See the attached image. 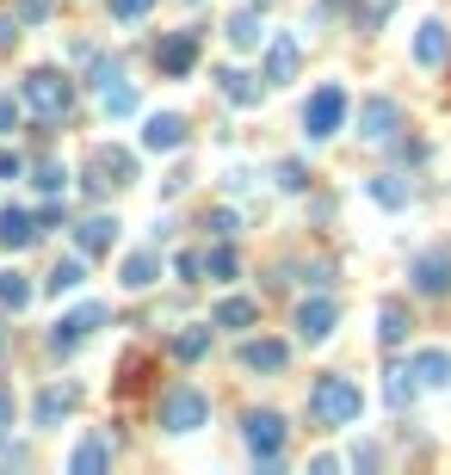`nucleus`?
I'll list each match as a JSON object with an SVG mask.
<instances>
[{"mask_svg": "<svg viewBox=\"0 0 451 475\" xmlns=\"http://www.w3.org/2000/svg\"><path fill=\"white\" fill-rule=\"evenodd\" d=\"M310 413L321 426H352L365 413V395H359V383H347V376H321L310 389Z\"/></svg>", "mask_w": 451, "mask_h": 475, "instance_id": "nucleus-1", "label": "nucleus"}, {"mask_svg": "<svg viewBox=\"0 0 451 475\" xmlns=\"http://www.w3.org/2000/svg\"><path fill=\"white\" fill-rule=\"evenodd\" d=\"M205 413H210V402L192 389V383H174V389L161 395V426H168V432H198Z\"/></svg>", "mask_w": 451, "mask_h": 475, "instance_id": "nucleus-2", "label": "nucleus"}, {"mask_svg": "<svg viewBox=\"0 0 451 475\" xmlns=\"http://www.w3.org/2000/svg\"><path fill=\"white\" fill-rule=\"evenodd\" d=\"M69 81H62V74H56V68H37V74H25V105H32L37 118H50V124H56V118H62V111H69Z\"/></svg>", "mask_w": 451, "mask_h": 475, "instance_id": "nucleus-3", "label": "nucleus"}, {"mask_svg": "<svg viewBox=\"0 0 451 475\" xmlns=\"http://www.w3.org/2000/svg\"><path fill=\"white\" fill-rule=\"evenodd\" d=\"M341 118H347V93H341V87H315L310 105H303V136L321 142V136L341 130Z\"/></svg>", "mask_w": 451, "mask_h": 475, "instance_id": "nucleus-4", "label": "nucleus"}, {"mask_svg": "<svg viewBox=\"0 0 451 475\" xmlns=\"http://www.w3.org/2000/svg\"><path fill=\"white\" fill-rule=\"evenodd\" d=\"M247 451L273 463L278 451H284V420L278 413H247Z\"/></svg>", "mask_w": 451, "mask_h": 475, "instance_id": "nucleus-5", "label": "nucleus"}, {"mask_svg": "<svg viewBox=\"0 0 451 475\" xmlns=\"http://www.w3.org/2000/svg\"><path fill=\"white\" fill-rule=\"evenodd\" d=\"M74 402H81V383H50V389H37L32 420H37V426H56V420H62Z\"/></svg>", "mask_w": 451, "mask_h": 475, "instance_id": "nucleus-6", "label": "nucleus"}, {"mask_svg": "<svg viewBox=\"0 0 451 475\" xmlns=\"http://www.w3.org/2000/svg\"><path fill=\"white\" fill-rule=\"evenodd\" d=\"M415 290L420 297H446L451 290V253H420L415 260Z\"/></svg>", "mask_w": 451, "mask_h": 475, "instance_id": "nucleus-7", "label": "nucleus"}, {"mask_svg": "<svg viewBox=\"0 0 451 475\" xmlns=\"http://www.w3.org/2000/svg\"><path fill=\"white\" fill-rule=\"evenodd\" d=\"M334 321H341V309L328 303V297H310V303L297 309V334L303 339H328L334 334Z\"/></svg>", "mask_w": 451, "mask_h": 475, "instance_id": "nucleus-8", "label": "nucleus"}, {"mask_svg": "<svg viewBox=\"0 0 451 475\" xmlns=\"http://www.w3.org/2000/svg\"><path fill=\"white\" fill-rule=\"evenodd\" d=\"M155 62L168 68V74H186V68L198 62V37H192V32H174V37H161V50H155Z\"/></svg>", "mask_w": 451, "mask_h": 475, "instance_id": "nucleus-9", "label": "nucleus"}, {"mask_svg": "<svg viewBox=\"0 0 451 475\" xmlns=\"http://www.w3.org/2000/svg\"><path fill=\"white\" fill-rule=\"evenodd\" d=\"M446 56H451V37H446V25H439V19H427V25L415 32V62H420V68H439Z\"/></svg>", "mask_w": 451, "mask_h": 475, "instance_id": "nucleus-10", "label": "nucleus"}, {"mask_svg": "<svg viewBox=\"0 0 451 475\" xmlns=\"http://www.w3.org/2000/svg\"><path fill=\"white\" fill-rule=\"evenodd\" d=\"M100 321H105V309H100V303H81V309H69V315H62V328H56V346H81V339L93 334Z\"/></svg>", "mask_w": 451, "mask_h": 475, "instance_id": "nucleus-11", "label": "nucleus"}, {"mask_svg": "<svg viewBox=\"0 0 451 475\" xmlns=\"http://www.w3.org/2000/svg\"><path fill=\"white\" fill-rule=\"evenodd\" d=\"M235 358H242L247 371H284V358H291V352H284V339H247Z\"/></svg>", "mask_w": 451, "mask_h": 475, "instance_id": "nucleus-12", "label": "nucleus"}, {"mask_svg": "<svg viewBox=\"0 0 451 475\" xmlns=\"http://www.w3.org/2000/svg\"><path fill=\"white\" fill-rule=\"evenodd\" d=\"M389 130H396V100H365V111H359V136H365V142H383Z\"/></svg>", "mask_w": 451, "mask_h": 475, "instance_id": "nucleus-13", "label": "nucleus"}, {"mask_svg": "<svg viewBox=\"0 0 451 475\" xmlns=\"http://www.w3.org/2000/svg\"><path fill=\"white\" fill-rule=\"evenodd\" d=\"M179 136H186V124H179L174 111H155V118H149V130H142V148H155V155H161V148H179Z\"/></svg>", "mask_w": 451, "mask_h": 475, "instance_id": "nucleus-14", "label": "nucleus"}, {"mask_svg": "<svg viewBox=\"0 0 451 475\" xmlns=\"http://www.w3.org/2000/svg\"><path fill=\"white\" fill-rule=\"evenodd\" d=\"M408 371H415L420 383H433V389H439V383H451V352L427 346V352H415V365H408Z\"/></svg>", "mask_w": 451, "mask_h": 475, "instance_id": "nucleus-15", "label": "nucleus"}, {"mask_svg": "<svg viewBox=\"0 0 451 475\" xmlns=\"http://www.w3.org/2000/svg\"><path fill=\"white\" fill-rule=\"evenodd\" d=\"M111 235H118V223H111V216H93V223H81V253H87V260H93V253H100V247H111Z\"/></svg>", "mask_w": 451, "mask_h": 475, "instance_id": "nucleus-16", "label": "nucleus"}, {"mask_svg": "<svg viewBox=\"0 0 451 475\" xmlns=\"http://www.w3.org/2000/svg\"><path fill=\"white\" fill-rule=\"evenodd\" d=\"M118 284H124V290H149V284H155V253H130L124 271H118Z\"/></svg>", "mask_w": 451, "mask_h": 475, "instance_id": "nucleus-17", "label": "nucleus"}, {"mask_svg": "<svg viewBox=\"0 0 451 475\" xmlns=\"http://www.w3.org/2000/svg\"><path fill=\"white\" fill-rule=\"evenodd\" d=\"M291 74H297V43H291V37H278L273 56H266V81H291Z\"/></svg>", "mask_w": 451, "mask_h": 475, "instance_id": "nucleus-18", "label": "nucleus"}, {"mask_svg": "<svg viewBox=\"0 0 451 475\" xmlns=\"http://www.w3.org/2000/svg\"><path fill=\"white\" fill-rule=\"evenodd\" d=\"M402 334H408V309H402V303H383L378 309V339H383V346H396Z\"/></svg>", "mask_w": 451, "mask_h": 475, "instance_id": "nucleus-19", "label": "nucleus"}, {"mask_svg": "<svg viewBox=\"0 0 451 475\" xmlns=\"http://www.w3.org/2000/svg\"><path fill=\"white\" fill-rule=\"evenodd\" d=\"M0 241H6V247H25V241H32V216H25V210H0Z\"/></svg>", "mask_w": 451, "mask_h": 475, "instance_id": "nucleus-20", "label": "nucleus"}, {"mask_svg": "<svg viewBox=\"0 0 451 475\" xmlns=\"http://www.w3.org/2000/svg\"><path fill=\"white\" fill-rule=\"evenodd\" d=\"M0 303H6V309H25V303H32V284H25V271H0Z\"/></svg>", "mask_w": 451, "mask_h": 475, "instance_id": "nucleus-21", "label": "nucleus"}, {"mask_svg": "<svg viewBox=\"0 0 451 475\" xmlns=\"http://www.w3.org/2000/svg\"><path fill=\"white\" fill-rule=\"evenodd\" d=\"M229 43H235V50H254V43H260V13H235V19H229Z\"/></svg>", "mask_w": 451, "mask_h": 475, "instance_id": "nucleus-22", "label": "nucleus"}, {"mask_svg": "<svg viewBox=\"0 0 451 475\" xmlns=\"http://www.w3.org/2000/svg\"><path fill=\"white\" fill-rule=\"evenodd\" d=\"M371 198H378L383 210H402V204H408V185H402V179H389V173H383V179H371Z\"/></svg>", "mask_w": 451, "mask_h": 475, "instance_id": "nucleus-23", "label": "nucleus"}, {"mask_svg": "<svg viewBox=\"0 0 451 475\" xmlns=\"http://www.w3.org/2000/svg\"><path fill=\"white\" fill-rule=\"evenodd\" d=\"M254 321V303L247 297H229V303H216V328H247Z\"/></svg>", "mask_w": 451, "mask_h": 475, "instance_id": "nucleus-24", "label": "nucleus"}, {"mask_svg": "<svg viewBox=\"0 0 451 475\" xmlns=\"http://www.w3.org/2000/svg\"><path fill=\"white\" fill-rule=\"evenodd\" d=\"M223 93H229L235 105H254V100H260V87H254V74H235V68L223 74Z\"/></svg>", "mask_w": 451, "mask_h": 475, "instance_id": "nucleus-25", "label": "nucleus"}, {"mask_svg": "<svg viewBox=\"0 0 451 475\" xmlns=\"http://www.w3.org/2000/svg\"><path fill=\"white\" fill-rule=\"evenodd\" d=\"M69 463H74V470H105V439H81Z\"/></svg>", "mask_w": 451, "mask_h": 475, "instance_id": "nucleus-26", "label": "nucleus"}, {"mask_svg": "<svg viewBox=\"0 0 451 475\" xmlns=\"http://www.w3.org/2000/svg\"><path fill=\"white\" fill-rule=\"evenodd\" d=\"M205 346H210L205 328H192V334H179V339H174V352H179V358H205Z\"/></svg>", "mask_w": 451, "mask_h": 475, "instance_id": "nucleus-27", "label": "nucleus"}, {"mask_svg": "<svg viewBox=\"0 0 451 475\" xmlns=\"http://www.w3.org/2000/svg\"><path fill=\"white\" fill-rule=\"evenodd\" d=\"M32 185H37V192H62V161H43Z\"/></svg>", "mask_w": 451, "mask_h": 475, "instance_id": "nucleus-28", "label": "nucleus"}, {"mask_svg": "<svg viewBox=\"0 0 451 475\" xmlns=\"http://www.w3.org/2000/svg\"><path fill=\"white\" fill-rule=\"evenodd\" d=\"M74 284H81V260H69V266L50 271V290H74Z\"/></svg>", "mask_w": 451, "mask_h": 475, "instance_id": "nucleus-29", "label": "nucleus"}, {"mask_svg": "<svg viewBox=\"0 0 451 475\" xmlns=\"http://www.w3.org/2000/svg\"><path fill=\"white\" fill-rule=\"evenodd\" d=\"M408 395H415V383H408V371H389V402L402 407Z\"/></svg>", "mask_w": 451, "mask_h": 475, "instance_id": "nucleus-30", "label": "nucleus"}, {"mask_svg": "<svg viewBox=\"0 0 451 475\" xmlns=\"http://www.w3.org/2000/svg\"><path fill=\"white\" fill-rule=\"evenodd\" d=\"M105 111H111V118H124V111H137V93H130V87H118V93L105 100Z\"/></svg>", "mask_w": 451, "mask_h": 475, "instance_id": "nucleus-31", "label": "nucleus"}, {"mask_svg": "<svg viewBox=\"0 0 451 475\" xmlns=\"http://www.w3.org/2000/svg\"><path fill=\"white\" fill-rule=\"evenodd\" d=\"M149 6H155V0H111V13H118V19H142Z\"/></svg>", "mask_w": 451, "mask_h": 475, "instance_id": "nucleus-32", "label": "nucleus"}, {"mask_svg": "<svg viewBox=\"0 0 451 475\" xmlns=\"http://www.w3.org/2000/svg\"><path fill=\"white\" fill-rule=\"evenodd\" d=\"M210 271H216V278H235V253H229V247H216V253H210Z\"/></svg>", "mask_w": 451, "mask_h": 475, "instance_id": "nucleus-33", "label": "nucleus"}, {"mask_svg": "<svg viewBox=\"0 0 451 475\" xmlns=\"http://www.w3.org/2000/svg\"><path fill=\"white\" fill-rule=\"evenodd\" d=\"M278 185H291V192H297V185H303V167H297V161H284V167H278Z\"/></svg>", "mask_w": 451, "mask_h": 475, "instance_id": "nucleus-34", "label": "nucleus"}, {"mask_svg": "<svg viewBox=\"0 0 451 475\" xmlns=\"http://www.w3.org/2000/svg\"><path fill=\"white\" fill-rule=\"evenodd\" d=\"M13 124H19V105H13V100H0V130H13Z\"/></svg>", "mask_w": 451, "mask_h": 475, "instance_id": "nucleus-35", "label": "nucleus"}, {"mask_svg": "<svg viewBox=\"0 0 451 475\" xmlns=\"http://www.w3.org/2000/svg\"><path fill=\"white\" fill-rule=\"evenodd\" d=\"M0 43H13V19L6 13H0Z\"/></svg>", "mask_w": 451, "mask_h": 475, "instance_id": "nucleus-36", "label": "nucleus"}, {"mask_svg": "<svg viewBox=\"0 0 451 475\" xmlns=\"http://www.w3.org/2000/svg\"><path fill=\"white\" fill-rule=\"evenodd\" d=\"M0 432H6V389H0Z\"/></svg>", "mask_w": 451, "mask_h": 475, "instance_id": "nucleus-37", "label": "nucleus"}, {"mask_svg": "<svg viewBox=\"0 0 451 475\" xmlns=\"http://www.w3.org/2000/svg\"><path fill=\"white\" fill-rule=\"evenodd\" d=\"M0 352H6V339H0Z\"/></svg>", "mask_w": 451, "mask_h": 475, "instance_id": "nucleus-38", "label": "nucleus"}]
</instances>
